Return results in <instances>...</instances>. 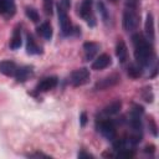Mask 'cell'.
Here are the masks:
<instances>
[{"label": "cell", "instance_id": "9", "mask_svg": "<svg viewBox=\"0 0 159 159\" xmlns=\"http://www.w3.org/2000/svg\"><path fill=\"white\" fill-rule=\"evenodd\" d=\"M112 63V58L107 53H102L99 55L92 63V70H96V71H99V70H103V68H107L109 65Z\"/></svg>", "mask_w": 159, "mask_h": 159}, {"label": "cell", "instance_id": "6", "mask_svg": "<svg viewBox=\"0 0 159 159\" xmlns=\"http://www.w3.org/2000/svg\"><path fill=\"white\" fill-rule=\"evenodd\" d=\"M97 128L101 132V134L103 137H106L107 139L113 140L116 138V125H114L113 120L102 119V120H99V123H97Z\"/></svg>", "mask_w": 159, "mask_h": 159}, {"label": "cell", "instance_id": "11", "mask_svg": "<svg viewBox=\"0 0 159 159\" xmlns=\"http://www.w3.org/2000/svg\"><path fill=\"white\" fill-rule=\"evenodd\" d=\"M32 73H34V70L31 66H21V67H17L14 77L17 82H25L32 76Z\"/></svg>", "mask_w": 159, "mask_h": 159}, {"label": "cell", "instance_id": "16", "mask_svg": "<svg viewBox=\"0 0 159 159\" xmlns=\"http://www.w3.org/2000/svg\"><path fill=\"white\" fill-rule=\"evenodd\" d=\"M116 55H117V58L119 60L120 63H124L127 57H128V48H127V45L123 40H119L116 45Z\"/></svg>", "mask_w": 159, "mask_h": 159}, {"label": "cell", "instance_id": "10", "mask_svg": "<svg viewBox=\"0 0 159 159\" xmlns=\"http://www.w3.org/2000/svg\"><path fill=\"white\" fill-rule=\"evenodd\" d=\"M16 6L14 0H0V15L11 17L15 14Z\"/></svg>", "mask_w": 159, "mask_h": 159}, {"label": "cell", "instance_id": "5", "mask_svg": "<svg viewBox=\"0 0 159 159\" xmlns=\"http://www.w3.org/2000/svg\"><path fill=\"white\" fill-rule=\"evenodd\" d=\"M89 77H91V75H89L88 68L82 67V68L75 70V71L71 73L70 82L72 83V86L80 87V86H83V84L88 83V82H89Z\"/></svg>", "mask_w": 159, "mask_h": 159}, {"label": "cell", "instance_id": "20", "mask_svg": "<svg viewBox=\"0 0 159 159\" xmlns=\"http://www.w3.org/2000/svg\"><path fill=\"white\" fill-rule=\"evenodd\" d=\"M142 66H139L138 63L137 65H130L128 67V76L132 77V78H138L142 76Z\"/></svg>", "mask_w": 159, "mask_h": 159}, {"label": "cell", "instance_id": "2", "mask_svg": "<svg viewBox=\"0 0 159 159\" xmlns=\"http://www.w3.org/2000/svg\"><path fill=\"white\" fill-rule=\"evenodd\" d=\"M140 22L139 0H127L123 11V29L125 31H134Z\"/></svg>", "mask_w": 159, "mask_h": 159}, {"label": "cell", "instance_id": "8", "mask_svg": "<svg viewBox=\"0 0 159 159\" xmlns=\"http://www.w3.org/2000/svg\"><path fill=\"white\" fill-rule=\"evenodd\" d=\"M57 83H58V80H57L56 76H48V77L42 78V80L37 83V86H36L35 89H36L37 92H47V91L53 89V88L57 86Z\"/></svg>", "mask_w": 159, "mask_h": 159}, {"label": "cell", "instance_id": "3", "mask_svg": "<svg viewBox=\"0 0 159 159\" xmlns=\"http://www.w3.org/2000/svg\"><path fill=\"white\" fill-rule=\"evenodd\" d=\"M78 14L91 27L96 25V17L93 14V0H83L78 7Z\"/></svg>", "mask_w": 159, "mask_h": 159}, {"label": "cell", "instance_id": "32", "mask_svg": "<svg viewBox=\"0 0 159 159\" xmlns=\"http://www.w3.org/2000/svg\"><path fill=\"white\" fill-rule=\"evenodd\" d=\"M109 1H111V2H117L118 0H109Z\"/></svg>", "mask_w": 159, "mask_h": 159}, {"label": "cell", "instance_id": "14", "mask_svg": "<svg viewBox=\"0 0 159 159\" xmlns=\"http://www.w3.org/2000/svg\"><path fill=\"white\" fill-rule=\"evenodd\" d=\"M17 70V66L14 61L4 60L0 61V72L5 76H15V72Z\"/></svg>", "mask_w": 159, "mask_h": 159}, {"label": "cell", "instance_id": "28", "mask_svg": "<svg viewBox=\"0 0 159 159\" xmlns=\"http://www.w3.org/2000/svg\"><path fill=\"white\" fill-rule=\"evenodd\" d=\"M80 123H81L82 127H84L86 123H87V114H86L84 112H82L81 116H80Z\"/></svg>", "mask_w": 159, "mask_h": 159}, {"label": "cell", "instance_id": "29", "mask_svg": "<svg viewBox=\"0 0 159 159\" xmlns=\"http://www.w3.org/2000/svg\"><path fill=\"white\" fill-rule=\"evenodd\" d=\"M154 150H155V147L153 144H149V145H147L144 148V152L145 153H154Z\"/></svg>", "mask_w": 159, "mask_h": 159}, {"label": "cell", "instance_id": "15", "mask_svg": "<svg viewBox=\"0 0 159 159\" xmlns=\"http://www.w3.org/2000/svg\"><path fill=\"white\" fill-rule=\"evenodd\" d=\"M26 51L30 55H40L42 53V47L40 45H37L36 40L34 39L32 35H27V40H26Z\"/></svg>", "mask_w": 159, "mask_h": 159}, {"label": "cell", "instance_id": "26", "mask_svg": "<svg viewBox=\"0 0 159 159\" xmlns=\"http://www.w3.org/2000/svg\"><path fill=\"white\" fill-rule=\"evenodd\" d=\"M157 129H158V127H157L154 119H153V118H149V130L152 132V134H153L154 137L158 135V130H157Z\"/></svg>", "mask_w": 159, "mask_h": 159}, {"label": "cell", "instance_id": "27", "mask_svg": "<svg viewBox=\"0 0 159 159\" xmlns=\"http://www.w3.org/2000/svg\"><path fill=\"white\" fill-rule=\"evenodd\" d=\"M58 5H60L61 7H63L65 10H68V9L71 7V0H60Z\"/></svg>", "mask_w": 159, "mask_h": 159}, {"label": "cell", "instance_id": "13", "mask_svg": "<svg viewBox=\"0 0 159 159\" xmlns=\"http://www.w3.org/2000/svg\"><path fill=\"white\" fill-rule=\"evenodd\" d=\"M98 50H99V45L97 42H92V41L84 42L83 43V52H84L86 61L92 60L96 56V53L98 52Z\"/></svg>", "mask_w": 159, "mask_h": 159}, {"label": "cell", "instance_id": "7", "mask_svg": "<svg viewBox=\"0 0 159 159\" xmlns=\"http://www.w3.org/2000/svg\"><path fill=\"white\" fill-rule=\"evenodd\" d=\"M119 81H120L119 75H118V73H112V75H109V76H107V77L99 80V81L94 84V89H96V91H104V89H107V88H109V87L116 86L117 83H119Z\"/></svg>", "mask_w": 159, "mask_h": 159}, {"label": "cell", "instance_id": "30", "mask_svg": "<svg viewBox=\"0 0 159 159\" xmlns=\"http://www.w3.org/2000/svg\"><path fill=\"white\" fill-rule=\"evenodd\" d=\"M29 157H36V158L43 157V158H48V155H45V154H42V153H34V154H29Z\"/></svg>", "mask_w": 159, "mask_h": 159}, {"label": "cell", "instance_id": "22", "mask_svg": "<svg viewBox=\"0 0 159 159\" xmlns=\"http://www.w3.org/2000/svg\"><path fill=\"white\" fill-rule=\"evenodd\" d=\"M25 14H26V16H27L32 22H37V21L40 20V15H39V12H37L34 7H26V9H25Z\"/></svg>", "mask_w": 159, "mask_h": 159}, {"label": "cell", "instance_id": "17", "mask_svg": "<svg viewBox=\"0 0 159 159\" xmlns=\"http://www.w3.org/2000/svg\"><path fill=\"white\" fill-rule=\"evenodd\" d=\"M37 34L43 37L45 40H51L52 39V26L50 22H42L39 27H37Z\"/></svg>", "mask_w": 159, "mask_h": 159}, {"label": "cell", "instance_id": "31", "mask_svg": "<svg viewBox=\"0 0 159 159\" xmlns=\"http://www.w3.org/2000/svg\"><path fill=\"white\" fill-rule=\"evenodd\" d=\"M83 157H86V158H93L91 154H88V153H84V152H81V153H78V158H83Z\"/></svg>", "mask_w": 159, "mask_h": 159}, {"label": "cell", "instance_id": "25", "mask_svg": "<svg viewBox=\"0 0 159 159\" xmlns=\"http://www.w3.org/2000/svg\"><path fill=\"white\" fill-rule=\"evenodd\" d=\"M118 157H120V158H133L134 157V150L133 149H127V148H124V149H122V150H119L118 152Z\"/></svg>", "mask_w": 159, "mask_h": 159}, {"label": "cell", "instance_id": "4", "mask_svg": "<svg viewBox=\"0 0 159 159\" xmlns=\"http://www.w3.org/2000/svg\"><path fill=\"white\" fill-rule=\"evenodd\" d=\"M57 12H58V22H60V27H61V31L65 36H68L71 35L76 27L72 26L71 24V20L67 15V10H65L63 7H61L60 5H57Z\"/></svg>", "mask_w": 159, "mask_h": 159}, {"label": "cell", "instance_id": "19", "mask_svg": "<svg viewBox=\"0 0 159 159\" xmlns=\"http://www.w3.org/2000/svg\"><path fill=\"white\" fill-rule=\"evenodd\" d=\"M120 108H122V102L119 99H117V101H113L112 103H109L108 106H106L103 109V113L106 116H113V114H117L120 111Z\"/></svg>", "mask_w": 159, "mask_h": 159}, {"label": "cell", "instance_id": "21", "mask_svg": "<svg viewBox=\"0 0 159 159\" xmlns=\"http://www.w3.org/2000/svg\"><path fill=\"white\" fill-rule=\"evenodd\" d=\"M97 6H98V11H99V14H101V16H102V20H103L104 22H108V20H109L111 17H109V14H108L107 7H106V5L103 4V1H98V2H97Z\"/></svg>", "mask_w": 159, "mask_h": 159}, {"label": "cell", "instance_id": "24", "mask_svg": "<svg viewBox=\"0 0 159 159\" xmlns=\"http://www.w3.org/2000/svg\"><path fill=\"white\" fill-rule=\"evenodd\" d=\"M43 11L46 15H52L53 12V0H43Z\"/></svg>", "mask_w": 159, "mask_h": 159}, {"label": "cell", "instance_id": "1", "mask_svg": "<svg viewBox=\"0 0 159 159\" xmlns=\"http://www.w3.org/2000/svg\"><path fill=\"white\" fill-rule=\"evenodd\" d=\"M132 42L134 47V57L137 63L142 67L150 66L155 57L152 42H149L142 34H134L132 36Z\"/></svg>", "mask_w": 159, "mask_h": 159}, {"label": "cell", "instance_id": "18", "mask_svg": "<svg viewBox=\"0 0 159 159\" xmlns=\"http://www.w3.org/2000/svg\"><path fill=\"white\" fill-rule=\"evenodd\" d=\"M21 46V29L20 26H16L12 32V37L10 40V48L11 50H17Z\"/></svg>", "mask_w": 159, "mask_h": 159}, {"label": "cell", "instance_id": "12", "mask_svg": "<svg viewBox=\"0 0 159 159\" xmlns=\"http://www.w3.org/2000/svg\"><path fill=\"white\" fill-rule=\"evenodd\" d=\"M145 39L149 42H153L155 40V30H154V17L149 12L145 19Z\"/></svg>", "mask_w": 159, "mask_h": 159}, {"label": "cell", "instance_id": "23", "mask_svg": "<svg viewBox=\"0 0 159 159\" xmlns=\"http://www.w3.org/2000/svg\"><path fill=\"white\" fill-rule=\"evenodd\" d=\"M142 96L144 98L145 102H153V92H152V87H145L143 91H142Z\"/></svg>", "mask_w": 159, "mask_h": 159}]
</instances>
